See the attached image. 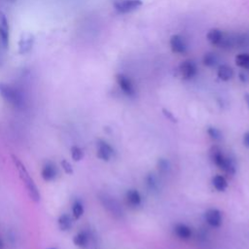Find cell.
I'll list each match as a JSON object with an SVG mask.
<instances>
[{
	"mask_svg": "<svg viewBox=\"0 0 249 249\" xmlns=\"http://www.w3.org/2000/svg\"><path fill=\"white\" fill-rule=\"evenodd\" d=\"M12 159H13V161H14V164L18 172V175H19V178L20 180L22 181L27 193H28V196L29 197L35 201V202H38L40 200V193H39V190L34 182V180L32 179V177L29 175L27 169L25 168L24 164L16 157V156H12Z\"/></svg>",
	"mask_w": 249,
	"mask_h": 249,
	"instance_id": "cell-1",
	"label": "cell"
},
{
	"mask_svg": "<svg viewBox=\"0 0 249 249\" xmlns=\"http://www.w3.org/2000/svg\"><path fill=\"white\" fill-rule=\"evenodd\" d=\"M0 95L7 103L15 108H22L24 105L23 94L19 89L12 85L0 83Z\"/></svg>",
	"mask_w": 249,
	"mask_h": 249,
	"instance_id": "cell-2",
	"label": "cell"
},
{
	"mask_svg": "<svg viewBox=\"0 0 249 249\" xmlns=\"http://www.w3.org/2000/svg\"><path fill=\"white\" fill-rule=\"evenodd\" d=\"M210 157H211L212 160L214 161V163L219 168H221L228 174H231V175L234 174L235 166H234L233 161L231 159L225 157L220 148H218L217 146L212 147L210 150Z\"/></svg>",
	"mask_w": 249,
	"mask_h": 249,
	"instance_id": "cell-3",
	"label": "cell"
},
{
	"mask_svg": "<svg viewBox=\"0 0 249 249\" xmlns=\"http://www.w3.org/2000/svg\"><path fill=\"white\" fill-rule=\"evenodd\" d=\"M34 35L28 31L22 32L20 34L19 40H18V53L19 54H25L27 53H29L34 45Z\"/></svg>",
	"mask_w": 249,
	"mask_h": 249,
	"instance_id": "cell-4",
	"label": "cell"
},
{
	"mask_svg": "<svg viewBox=\"0 0 249 249\" xmlns=\"http://www.w3.org/2000/svg\"><path fill=\"white\" fill-rule=\"evenodd\" d=\"M142 5L141 0H119L114 3L115 9L120 14L130 13Z\"/></svg>",
	"mask_w": 249,
	"mask_h": 249,
	"instance_id": "cell-5",
	"label": "cell"
},
{
	"mask_svg": "<svg viewBox=\"0 0 249 249\" xmlns=\"http://www.w3.org/2000/svg\"><path fill=\"white\" fill-rule=\"evenodd\" d=\"M116 80L117 83L120 87V89L128 96H132L135 93V88L134 85L132 83V81L130 80L129 77L125 76L124 74H118L116 76Z\"/></svg>",
	"mask_w": 249,
	"mask_h": 249,
	"instance_id": "cell-6",
	"label": "cell"
},
{
	"mask_svg": "<svg viewBox=\"0 0 249 249\" xmlns=\"http://www.w3.org/2000/svg\"><path fill=\"white\" fill-rule=\"evenodd\" d=\"M179 72L183 79L190 80L194 78L197 73L196 64L193 60H185L179 66Z\"/></svg>",
	"mask_w": 249,
	"mask_h": 249,
	"instance_id": "cell-7",
	"label": "cell"
},
{
	"mask_svg": "<svg viewBox=\"0 0 249 249\" xmlns=\"http://www.w3.org/2000/svg\"><path fill=\"white\" fill-rule=\"evenodd\" d=\"M10 28L6 15L0 11V42L3 48H7L9 45V34Z\"/></svg>",
	"mask_w": 249,
	"mask_h": 249,
	"instance_id": "cell-8",
	"label": "cell"
},
{
	"mask_svg": "<svg viewBox=\"0 0 249 249\" xmlns=\"http://www.w3.org/2000/svg\"><path fill=\"white\" fill-rule=\"evenodd\" d=\"M100 201L102 202L104 207L107 208L108 211H110L113 215L121 216L123 214L119 203L114 199V197H111L107 195H102L100 196Z\"/></svg>",
	"mask_w": 249,
	"mask_h": 249,
	"instance_id": "cell-9",
	"label": "cell"
},
{
	"mask_svg": "<svg viewBox=\"0 0 249 249\" xmlns=\"http://www.w3.org/2000/svg\"><path fill=\"white\" fill-rule=\"evenodd\" d=\"M114 154V150L113 148L104 140H98L97 142V158L102 160H105V161H108L112 156Z\"/></svg>",
	"mask_w": 249,
	"mask_h": 249,
	"instance_id": "cell-10",
	"label": "cell"
},
{
	"mask_svg": "<svg viewBox=\"0 0 249 249\" xmlns=\"http://www.w3.org/2000/svg\"><path fill=\"white\" fill-rule=\"evenodd\" d=\"M204 218H205V221L206 223L213 227V228H218L221 226L222 224V214L221 212L216 209V208H211V209H208L206 212H205V215H204Z\"/></svg>",
	"mask_w": 249,
	"mask_h": 249,
	"instance_id": "cell-11",
	"label": "cell"
},
{
	"mask_svg": "<svg viewBox=\"0 0 249 249\" xmlns=\"http://www.w3.org/2000/svg\"><path fill=\"white\" fill-rule=\"evenodd\" d=\"M170 48L172 52L175 53H180V54L185 53L187 51V44L185 42V39L178 34L171 36Z\"/></svg>",
	"mask_w": 249,
	"mask_h": 249,
	"instance_id": "cell-12",
	"label": "cell"
},
{
	"mask_svg": "<svg viewBox=\"0 0 249 249\" xmlns=\"http://www.w3.org/2000/svg\"><path fill=\"white\" fill-rule=\"evenodd\" d=\"M42 178L45 181H53L57 175V168L52 161H47L44 163L41 171Z\"/></svg>",
	"mask_w": 249,
	"mask_h": 249,
	"instance_id": "cell-13",
	"label": "cell"
},
{
	"mask_svg": "<svg viewBox=\"0 0 249 249\" xmlns=\"http://www.w3.org/2000/svg\"><path fill=\"white\" fill-rule=\"evenodd\" d=\"M224 38H225V33L222 30L217 29V28L211 29L207 33V40L211 44L216 45V46H220L221 47V45H222V43L224 41Z\"/></svg>",
	"mask_w": 249,
	"mask_h": 249,
	"instance_id": "cell-14",
	"label": "cell"
},
{
	"mask_svg": "<svg viewBox=\"0 0 249 249\" xmlns=\"http://www.w3.org/2000/svg\"><path fill=\"white\" fill-rule=\"evenodd\" d=\"M175 234L183 240L189 239L192 236V230L185 224H177L174 228Z\"/></svg>",
	"mask_w": 249,
	"mask_h": 249,
	"instance_id": "cell-15",
	"label": "cell"
},
{
	"mask_svg": "<svg viewBox=\"0 0 249 249\" xmlns=\"http://www.w3.org/2000/svg\"><path fill=\"white\" fill-rule=\"evenodd\" d=\"M89 233L85 231H79L73 237V243L80 248H86L89 243Z\"/></svg>",
	"mask_w": 249,
	"mask_h": 249,
	"instance_id": "cell-16",
	"label": "cell"
},
{
	"mask_svg": "<svg viewBox=\"0 0 249 249\" xmlns=\"http://www.w3.org/2000/svg\"><path fill=\"white\" fill-rule=\"evenodd\" d=\"M217 75H218V78L220 80H222V81H229L233 76V70L229 65L223 64V65H221L219 67Z\"/></svg>",
	"mask_w": 249,
	"mask_h": 249,
	"instance_id": "cell-17",
	"label": "cell"
},
{
	"mask_svg": "<svg viewBox=\"0 0 249 249\" xmlns=\"http://www.w3.org/2000/svg\"><path fill=\"white\" fill-rule=\"evenodd\" d=\"M127 202L132 206H138L141 203V196L136 190H128L125 195Z\"/></svg>",
	"mask_w": 249,
	"mask_h": 249,
	"instance_id": "cell-18",
	"label": "cell"
},
{
	"mask_svg": "<svg viewBox=\"0 0 249 249\" xmlns=\"http://www.w3.org/2000/svg\"><path fill=\"white\" fill-rule=\"evenodd\" d=\"M212 185L219 192H224L228 187V182L226 178L222 175H216L212 179Z\"/></svg>",
	"mask_w": 249,
	"mask_h": 249,
	"instance_id": "cell-19",
	"label": "cell"
},
{
	"mask_svg": "<svg viewBox=\"0 0 249 249\" xmlns=\"http://www.w3.org/2000/svg\"><path fill=\"white\" fill-rule=\"evenodd\" d=\"M58 227L61 231H66L68 230L71 229L72 227V219L68 214H62L59 218H58Z\"/></svg>",
	"mask_w": 249,
	"mask_h": 249,
	"instance_id": "cell-20",
	"label": "cell"
},
{
	"mask_svg": "<svg viewBox=\"0 0 249 249\" xmlns=\"http://www.w3.org/2000/svg\"><path fill=\"white\" fill-rule=\"evenodd\" d=\"M235 63L237 66L249 70V53H239L235 57Z\"/></svg>",
	"mask_w": 249,
	"mask_h": 249,
	"instance_id": "cell-21",
	"label": "cell"
},
{
	"mask_svg": "<svg viewBox=\"0 0 249 249\" xmlns=\"http://www.w3.org/2000/svg\"><path fill=\"white\" fill-rule=\"evenodd\" d=\"M72 214L76 220L80 219L82 217V215L84 214V206L80 200L74 201V203L72 205Z\"/></svg>",
	"mask_w": 249,
	"mask_h": 249,
	"instance_id": "cell-22",
	"label": "cell"
},
{
	"mask_svg": "<svg viewBox=\"0 0 249 249\" xmlns=\"http://www.w3.org/2000/svg\"><path fill=\"white\" fill-rule=\"evenodd\" d=\"M71 158L75 161H79L84 158V151L78 146H72L71 148Z\"/></svg>",
	"mask_w": 249,
	"mask_h": 249,
	"instance_id": "cell-23",
	"label": "cell"
},
{
	"mask_svg": "<svg viewBox=\"0 0 249 249\" xmlns=\"http://www.w3.org/2000/svg\"><path fill=\"white\" fill-rule=\"evenodd\" d=\"M217 62V56L212 53H207L203 56V63L206 66H214Z\"/></svg>",
	"mask_w": 249,
	"mask_h": 249,
	"instance_id": "cell-24",
	"label": "cell"
},
{
	"mask_svg": "<svg viewBox=\"0 0 249 249\" xmlns=\"http://www.w3.org/2000/svg\"><path fill=\"white\" fill-rule=\"evenodd\" d=\"M146 182H147V185L150 188V190H157L158 189V182H157V179L155 178V176L153 174H149L147 176Z\"/></svg>",
	"mask_w": 249,
	"mask_h": 249,
	"instance_id": "cell-25",
	"label": "cell"
},
{
	"mask_svg": "<svg viewBox=\"0 0 249 249\" xmlns=\"http://www.w3.org/2000/svg\"><path fill=\"white\" fill-rule=\"evenodd\" d=\"M158 167H159V170L160 172L164 173V172H167V170L169 169V163L166 160L160 159L159 161H158Z\"/></svg>",
	"mask_w": 249,
	"mask_h": 249,
	"instance_id": "cell-26",
	"label": "cell"
},
{
	"mask_svg": "<svg viewBox=\"0 0 249 249\" xmlns=\"http://www.w3.org/2000/svg\"><path fill=\"white\" fill-rule=\"evenodd\" d=\"M60 164H61V167H62V169L64 170V172L66 174H72L73 173V167L67 160H62Z\"/></svg>",
	"mask_w": 249,
	"mask_h": 249,
	"instance_id": "cell-27",
	"label": "cell"
},
{
	"mask_svg": "<svg viewBox=\"0 0 249 249\" xmlns=\"http://www.w3.org/2000/svg\"><path fill=\"white\" fill-rule=\"evenodd\" d=\"M207 132H208V134L210 135V137L213 138L214 140H219V139L221 138V133H220V131H219L217 128H215V127H209V128L207 129Z\"/></svg>",
	"mask_w": 249,
	"mask_h": 249,
	"instance_id": "cell-28",
	"label": "cell"
},
{
	"mask_svg": "<svg viewBox=\"0 0 249 249\" xmlns=\"http://www.w3.org/2000/svg\"><path fill=\"white\" fill-rule=\"evenodd\" d=\"M162 112H163V114L165 115V117L167 118V119H169L170 121H172V122H177V120H176V118L173 116V114L171 113V112H169L168 110H166V109H163L162 110Z\"/></svg>",
	"mask_w": 249,
	"mask_h": 249,
	"instance_id": "cell-29",
	"label": "cell"
},
{
	"mask_svg": "<svg viewBox=\"0 0 249 249\" xmlns=\"http://www.w3.org/2000/svg\"><path fill=\"white\" fill-rule=\"evenodd\" d=\"M243 143L246 147L249 148V131L245 132L243 135Z\"/></svg>",
	"mask_w": 249,
	"mask_h": 249,
	"instance_id": "cell-30",
	"label": "cell"
},
{
	"mask_svg": "<svg viewBox=\"0 0 249 249\" xmlns=\"http://www.w3.org/2000/svg\"><path fill=\"white\" fill-rule=\"evenodd\" d=\"M3 246H4V243H3V240L0 238V249H3Z\"/></svg>",
	"mask_w": 249,
	"mask_h": 249,
	"instance_id": "cell-31",
	"label": "cell"
},
{
	"mask_svg": "<svg viewBox=\"0 0 249 249\" xmlns=\"http://www.w3.org/2000/svg\"><path fill=\"white\" fill-rule=\"evenodd\" d=\"M49 249H56V248H49Z\"/></svg>",
	"mask_w": 249,
	"mask_h": 249,
	"instance_id": "cell-32",
	"label": "cell"
}]
</instances>
